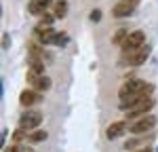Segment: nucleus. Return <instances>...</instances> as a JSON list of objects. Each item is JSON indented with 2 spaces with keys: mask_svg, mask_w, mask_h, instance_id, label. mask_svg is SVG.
Instances as JSON below:
<instances>
[{
  "mask_svg": "<svg viewBox=\"0 0 158 152\" xmlns=\"http://www.w3.org/2000/svg\"><path fill=\"white\" fill-rule=\"evenodd\" d=\"M127 36H129V32H127V30H118V32L114 34V38H112V42H114V44H118V47H122V42L127 40Z\"/></svg>",
  "mask_w": 158,
  "mask_h": 152,
  "instance_id": "17",
  "label": "nucleus"
},
{
  "mask_svg": "<svg viewBox=\"0 0 158 152\" xmlns=\"http://www.w3.org/2000/svg\"><path fill=\"white\" fill-rule=\"evenodd\" d=\"M51 25H53V15H47V13L40 15V25L38 27H51Z\"/></svg>",
  "mask_w": 158,
  "mask_h": 152,
  "instance_id": "18",
  "label": "nucleus"
},
{
  "mask_svg": "<svg viewBox=\"0 0 158 152\" xmlns=\"http://www.w3.org/2000/svg\"><path fill=\"white\" fill-rule=\"evenodd\" d=\"M154 125H156V116L146 114V116L137 118V120H135V123L129 127V129H131V133L139 135V133H146V131H150V129H154Z\"/></svg>",
  "mask_w": 158,
  "mask_h": 152,
  "instance_id": "3",
  "label": "nucleus"
},
{
  "mask_svg": "<svg viewBox=\"0 0 158 152\" xmlns=\"http://www.w3.org/2000/svg\"><path fill=\"white\" fill-rule=\"evenodd\" d=\"M148 55H150V47L143 44V47H139L137 51L129 53V55H127V61L131 63V65H141V63L148 59Z\"/></svg>",
  "mask_w": 158,
  "mask_h": 152,
  "instance_id": "10",
  "label": "nucleus"
},
{
  "mask_svg": "<svg viewBox=\"0 0 158 152\" xmlns=\"http://www.w3.org/2000/svg\"><path fill=\"white\" fill-rule=\"evenodd\" d=\"M27 65H30V70H32V72H36V74H44V63H42V57H38V55H30Z\"/></svg>",
  "mask_w": 158,
  "mask_h": 152,
  "instance_id": "14",
  "label": "nucleus"
},
{
  "mask_svg": "<svg viewBox=\"0 0 158 152\" xmlns=\"http://www.w3.org/2000/svg\"><path fill=\"white\" fill-rule=\"evenodd\" d=\"M150 93H152V89H146V91H137V93H131V95H127V97H120V110H129V108H133L135 103H139V101H143L150 97Z\"/></svg>",
  "mask_w": 158,
  "mask_h": 152,
  "instance_id": "6",
  "label": "nucleus"
},
{
  "mask_svg": "<svg viewBox=\"0 0 158 152\" xmlns=\"http://www.w3.org/2000/svg\"><path fill=\"white\" fill-rule=\"evenodd\" d=\"M143 42H146V34H143L141 30L131 32V34L127 36V40L122 42V55L127 57L129 53H133V51H137L139 47H143Z\"/></svg>",
  "mask_w": 158,
  "mask_h": 152,
  "instance_id": "1",
  "label": "nucleus"
},
{
  "mask_svg": "<svg viewBox=\"0 0 158 152\" xmlns=\"http://www.w3.org/2000/svg\"><path fill=\"white\" fill-rule=\"evenodd\" d=\"M139 152H152V150H150V148H141Z\"/></svg>",
  "mask_w": 158,
  "mask_h": 152,
  "instance_id": "22",
  "label": "nucleus"
},
{
  "mask_svg": "<svg viewBox=\"0 0 158 152\" xmlns=\"http://www.w3.org/2000/svg\"><path fill=\"white\" fill-rule=\"evenodd\" d=\"M146 89H152V85L143 82L141 78H129V80H127V82L120 87V91H118V97H127V95H131V93L146 91Z\"/></svg>",
  "mask_w": 158,
  "mask_h": 152,
  "instance_id": "2",
  "label": "nucleus"
},
{
  "mask_svg": "<svg viewBox=\"0 0 158 152\" xmlns=\"http://www.w3.org/2000/svg\"><path fill=\"white\" fill-rule=\"evenodd\" d=\"M124 131H127V123H124V120H116V123H112V125L108 127L106 135H108L110 139H116V137H120Z\"/></svg>",
  "mask_w": 158,
  "mask_h": 152,
  "instance_id": "12",
  "label": "nucleus"
},
{
  "mask_svg": "<svg viewBox=\"0 0 158 152\" xmlns=\"http://www.w3.org/2000/svg\"><path fill=\"white\" fill-rule=\"evenodd\" d=\"M27 82L32 85L34 89H38V91H47V89L51 87V80L47 78L44 74H36V72H27Z\"/></svg>",
  "mask_w": 158,
  "mask_h": 152,
  "instance_id": "8",
  "label": "nucleus"
},
{
  "mask_svg": "<svg viewBox=\"0 0 158 152\" xmlns=\"http://www.w3.org/2000/svg\"><path fill=\"white\" fill-rule=\"evenodd\" d=\"M23 148H19V146H11V148H4V152H21Z\"/></svg>",
  "mask_w": 158,
  "mask_h": 152,
  "instance_id": "21",
  "label": "nucleus"
},
{
  "mask_svg": "<svg viewBox=\"0 0 158 152\" xmlns=\"http://www.w3.org/2000/svg\"><path fill=\"white\" fill-rule=\"evenodd\" d=\"M53 13H55V17H65V13H68V2L65 0H57V2H53Z\"/></svg>",
  "mask_w": 158,
  "mask_h": 152,
  "instance_id": "15",
  "label": "nucleus"
},
{
  "mask_svg": "<svg viewBox=\"0 0 158 152\" xmlns=\"http://www.w3.org/2000/svg\"><path fill=\"white\" fill-rule=\"evenodd\" d=\"M42 99L40 97V93H38V89H25V91H21V95H19V101H21V106H25V108H32L34 103H38V101Z\"/></svg>",
  "mask_w": 158,
  "mask_h": 152,
  "instance_id": "9",
  "label": "nucleus"
},
{
  "mask_svg": "<svg viewBox=\"0 0 158 152\" xmlns=\"http://www.w3.org/2000/svg\"><path fill=\"white\" fill-rule=\"evenodd\" d=\"M47 137H49L47 131H40V129H38V131H34V133L27 135V141H32V144H40V141H44Z\"/></svg>",
  "mask_w": 158,
  "mask_h": 152,
  "instance_id": "16",
  "label": "nucleus"
},
{
  "mask_svg": "<svg viewBox=\"0 0 158 152\" xmlns=\"http://www.w3.org/2000/svg\"><path fill=\"white\" fill-rule=\"evenodd\" d=\"M152 108H154V99L148 97V99L135 103L133 108H129V110H127V118H141V116H146Z\"/></svg>",
  "mask_w": 158,
  "mask_h": 152,
  "instance_id": "5",
  "label": "nucleus"
},
{
  "mask_svg": "<svg viewBox=\"0 0 158 152\" xmlns=\"http://www.w3.org/2000/svg\"><path fill=\"white\" fill-rule=\"evenodd\" d=\"M21 152H32V150H25V148H23V150H21Z\"/></svg>",
  "mask_w": 158,
  "mask_h": 152,
  "instance_id": "23",
  "label": "nucleus"
},
{
  "mask_svg": "<svg viewBox=\"0 0 158 152\" xmlns=\"http://www.w3.org/2000/svg\"><path fill=\"white\" fill-rule=\"evenodd\" d=\"M65 34H57V38H55V44H65Z\"/></svg>",
  "mask_w": 158,
  "mask_h": 152,
  "instance_id": "19",
  "label": "nucleus"
},
{
  "mask_svg": "<svg viewBox=\"0 0 158 152\" xmlns=\"http://www.w3.org/2000/svg\"><path fill=\"white\" fill-rule=\"evenodd\" d=\"M51 6V0H32L30 2V13L32 15H44Z\"/></svg>",
  "mask_w": 158,
  "mask_h": 152,
  "instance_id": "13",
  "label": "nucleus"
},
{
  "mask_svg": "<svg viewBox=\"0 0 158 152\" xmlns=\"http://www.w3.org/2000/svg\"><path fill=\"white\" fill-rule=\"evenodd\" d=\"M38 125H42V114L38 110H25L19 118V127L23 129H36Z\"/></svg>",
  "mask_w": 158,
  "mask_h": 152,
  "instance_id": "4",
  "label": "nucleus"
},
{
  "mask_svg": "<svg viewBox=\"0 0 158 152\" xmlns=\"http://www.w3.org/2000/svg\"><path fill=\"white\" fill-rule=\"evenodd\" d=\"M101 19V11H93L91 13V21H99Z\"/></svg>",
  "mask_w": 158,
  "mask_h": 152,
  "instance_id": "20",
  "label": "nucleus"
},
{
  "mask_svg": "<svg viewBox=\"0 0 158 152\" xmlns=\"http://www.w3.org/2000/svg\"><path fill=\"white\" fill-rule=\"evenodd\" d=\"M137 4H139V0H120V2L112 9V15L118 17V19H120V17H129V15L135 11Z\"/></svg>",
  "mask_w": 158,
  "mask_h": 152,
  "instance_id": "7",
  "label": "nucleus"
},
{
  "mask_svg": "<svg viewBox=\"0 0 158 152\" xmlns=\"http://www.w3.org/2000/svg\"><path fill=\"white\" fill-rule=\"evenodd\" d=\"M36 34H38V40H40L42 44H51V42H55V38H57V32H55L53 27H36Z\"/></svg>",
  "mask_w": 158,
  "mask_h": 152,
  "instance_id": "11",
  "label": "nucleus"
}]
</instances>
